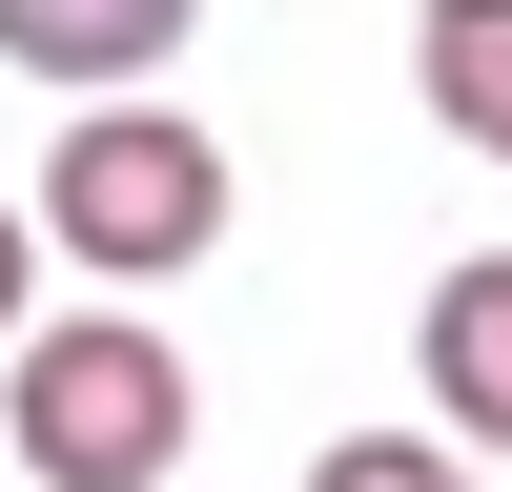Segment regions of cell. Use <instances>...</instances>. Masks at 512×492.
<instances>
[{"label": "cell", "instance_id": "6da1fadb", "mask_svg": "<svg viewBox=\"0 0 512 492\" xmlns=\"http://www.w3.org/2000/svg\"><path fill=\"white\" fill-rule=\"evenodd\" d=\"M21 226L82 246V267H123V287H164V267H205V246H226V144H205L185 103H82Z\"/></svg>", "mask_w": 512, "mask_h": 492}, {"label": "cell", "instance_id": "7a4b0ae2", "mask_svg": "<svg viewBox=\"0 0 512 492\" xmlns=\"http://www.w3.org/2000/svg\"><path fill=\"white\" fill-rule=\"evenodd\" d=\"M21 472L41 492H164L185 472V349L123 328V308L21 328Z\"/></svg>", "mask_w": 512, "mask_h": 492}, {"label": "cell", "instance_id": "3957f363", "mask_svg": "<svg viewBox=\"0 0 512 492\" xmlns=\"http://www.w3.org/2000/svg\"><path fill=\"white\" fill-rule=\"evenodd\" d=\"M431 410H451L472 451H512V246L431 267Z\"/></svg>", "mask_w": 512, "mask_h": 492}, {"label": "cell", "instance_id": "277c9868", "mask_svg": "<svg viewBox=\"0 0 512 492\" xmlns=\"http://www.w3.org/2000/svg\"><path fill=\"white\" fill-rule=\"evenodd\" d=\"M185 41V0H0V62L21 82H144Z\"/></svg>", "mask_w": 512, "mask_h": 492}, {"label": "cell", "instance_id": "5b68a950", "mask_svg": "<svg viewBox=\"0 0 512 492\" xmlns=\"http://www.w3.org/2000/svg\"><path fill=\"white\" fill-rule=\"evenodd\" d=\"M410 82H431L451 144H492V164H512V0H431V21H410Z\"/></svg>", "mask_w": 512, "mask_h": 492}, {"label": "cell", "instance_id": "8992f818", "mask_svg": "<svg viewBox=\"0 0 512 492\" xmlns=\"http://www.w3.org/2000/svg\"><path fill=\"white\" fill-rule=\"evenodd\" d=\"M308 492H472V451H431V431H349Z\"/></svg>", "mask_w": 512, "mask_h": 492}, {"label": "cell", "instance_id": "52a82bcc", "mask_svg": "<svg viewBox=\"0 0 512 492\" xmlns=\"http://www.w3.org/2000/svg\"><path fill=\"white\" fill-rule=\"evenodd\" d=\"M41 328V246H21V205H0V349Z\"/></svg>", "mask_w": 512, "mask_h": 492}]
</instances>
